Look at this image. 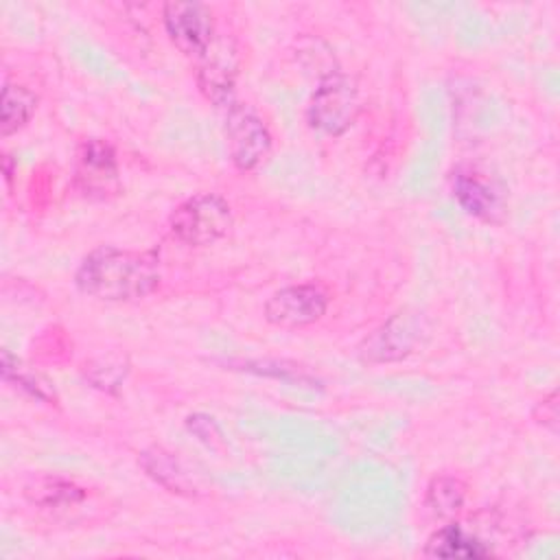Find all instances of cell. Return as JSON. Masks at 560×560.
Here are the masks:
<instances>
[{
  "mask_svg": "<svg viewBox=\"0 0 560 560\" xmlns=\"http://www.w3.org/2000/svg\"><path fill=\"white\" fill-rule=\"evenodd\" d=\"M138 466L144 470V475L164 488L171 494L177 497H197V486L192 481V475L186 470V466L179 462V457L164 446H147L138 453Z\"/></svg>",
  "mask_w": 560,
  "mask_h": 560,
  "instance_id": "obj_11",
  "label": "cell"
},
{
  "mask_svg": "<svg viewBox=\"0 0 560 560\" xmlns=\"http://www.w3.org/2000/svg\"><path fill=\"white\" fill-rule=\"evenodd\" d=\"M22 492L31 505L55 512L77 508L88 499V488L79 486L72 479L55 475H39L31 479Z\"/></svg>",
  "mask_w": 560,
  "mask_h": 560,
  "instance_id": "obj_13",
  "label": "cell"
},
{
  "mask_svg": "<svg viewBox=\"0 0 560 560\" xmlns=\"http://www.w3.org/2000/svg\"><path fill=\"white\" fill-rule=\"evenodd\" d=\"M225 138L230 160L243 173L262 166L273 149V138L267 122L254 107L245 103H232L225 109Z\"/></svg>",
  "mask_w": 560,
  "mask_h": 560,
  "instance_id": "obj_4",
  "label": "cell"
},
{
  "mask_svg": "<svg viewBox=\"0 0 560 560\" xmlns=\"http://www.w3.org/2000/svg\"><path fill=\"white\" fill-rule=\"evenodd\" d=\"M532 418L536 420V424H540L551 435L558 433V424H560V396H558V389H551L547 396H542L534 405Z\"/></svg>",
  "mask_w": 560,
  "mask_h": 560,
  "instance_id": "obj_18",
  "label": "cell"
},
{
  "mask_svg": "<svg viewBox=\"0 0 560 560\" xmlns=\"http://www.w3.org/2000/svg\"><path fill=\"white\" fill-rule=\"evenodd\" d=\"M468 486L455 475H435L424 490V510L442 521H453L466 503Z\"/></svg>",
  "mask_w": 560,
  "mask_h": 560,
  "instance_id": "obj_15",
  "label": "cell"
},
{
  "mask_svg": "<svg viewBox=\"0 0 560 560\" xmlns=\"http://www.w3.org/2000/svg\"><path fill=\"white\" fill-rule=\"evenodd\" d=\"M162 26L168 42L188 59H201L217 37L212 9L203 2L162 4Z\"/></svg>",
  "mask_w": 560,
  "mask_h": 560,
  "instance_id": "obj_6",
  "label": "cell"
},
{
  "mask_svg": "<svg viewBox=\"0 0 560 560\" xmlns=\"http://www.w3.org/2000/svg\"><path fill=\"white\" fill-rule=\"evenodd\" d=\"M77 192L92 201H105L120 192V166L112 142L88 138L77 147L74 175Z\"/></svg>",
  "mask_w": 560,
  "mask_h": 560,
  "instance_id": "obj_5",
  "label": "cell"
},
{
  "mask_svg": "<svg viewBox=\"0 0 560 560\" xmlns=\"http://www.w3.org/2000/svg\"><path fill=\"white\" fill-rule=\"evenodd\" d=\"M451 195L472 219L501 225L508 217V197L503 186L475 168H457L451 175Z\"/></svg>",
  "mask_w": 560,
  "mask_h": 560,
  "instance_id": "obj_10",
  "label": "cell"
},
{
  "mask_svg": "<svg viewBox=\"0 0 560 560\" xmlns=\"http://www.w3.org/2000/svg\"><path fill=\"white\" fill-rule=\"evenodd\" d=\"M186 427L190 433H195L201 442H206L208 446L214 444L217 440H221V429L219 424L214 422V418L210 416H203V413H195V416H188L186 418Z\"/></svg>",
  "mask_w": 560,
  "mask_h": 560,
  "instance_id": "obj_19",
  "label": "cell"
},
{
  "mask_svg": "<svg viewBox=\"0 0 560 560\" xmlns=\"http://www.w3.org/2000/svg\"><path fill=\"white\" fill-rule=\"evenodd\" d=\"M241 55L232 35L217 33L208 52L197 66V88L214 107L228 109L234 103V88L238 79Z\"/></svg>",
  "mask_w": 560,
  "mask_h": 560,
  "instance_id": "obj_8",
  "label": "cell"
},
{
  "mask_svg": "<svg viewBox=\"0 0 560 560\" xmlns=\"http://www.w3.org/2000/svg\"><path fill=\"white\" fill-rule=\"evenodd\" d=\"M427 335L424 317L413 311H400L374 328L359 346L365 363H394L407 359Z\"/></svg>",
  "mask_w": 560,
  "mask_h": 560,
  "instance_id": "obj_7",
  "label": "cell"
},
{
  "mask_svg": "<svg viewBox=\"0 0 560 560\" xmlns=\"http://www.w3.org/2000/svg\"><path fill=\"white\" fill-rule=\"evenodd\" d=\"M2 378L7 383H18L26 394H31L33 398L37 400H44V402H55V389L50 387V383L37 374H28V372H22L18 368V359H15V368H13V357L9 350H2Z\"/></svg>",
  "mask_w": 560,
  "mask_h": 560,
  "instance_id": "obj_17",
  "label": "cell"
},
{
  "mask_svg": "<svg viewBox=\"0 0 560 560\" xmlns=\"http://www.w3.org/2000/svg\"><path fill=\"white\" fill-rule=\"evenodd\" d=\"M328 311V293L313 282L289 284L271 293L262 306L267 324L295 330L319 322Z\"/></svg>",
  "mask_w": 560,
  "mask_h": 560,
  "instance_id": "obj_9",
  "label": "cell"
},
{
  "mask_svg": "<svg viewBox=\"0 0 560 560\" xmlns=\"http://www.w3.org/2000/svg\"><path fill=\"white\" fill-rule=\"evenodd\" d=\"M81 372L92 387L105 394H116L129 374V359L122 352L98 354L90 359Z\"/></svg>",
  "mask_w": 560,
  "mask_h": 560,
  "instance_id": "obj_16",
  "label": "cell"
},
{
  "mask_svg": "<svg viewBox=\"0 0 560 560\" xmlns=\"http://www.w3.org/2000/svg\"><path fill=\"white\" fill-rule=\"evenodd\" d=\"M232 225V206L217 192H195L168 214L171 236L188 247L214 245L228 236Z\"/></svg>",
  "mask_w": 560,
  "mask_h": 560,
  "instance_id": "obj_2",
  "label": "cell"
},
{
  "mask_svg": "<svg viewBox=\"0 0 560 560\" xmlns=\"http://www.w3.org/2000/svg\"><path fill=\"white\" fill-rule=\"evenodd\" d=\"M359 112L361 98L357 81L341 70H335L317 81L306 105V122L324 136L339 138L354 125Z\"/></svg>",
  "mask_w": 560,
  "mask_h": 560,
  "instance_id": "obj_3",
  "label": "cell"
},
{
  "mask_svg": "<svg viewBox=\"0 0 560 560\" xmlns=\"http://www.w3.org/2000/svg\"><path fill=\"white\" fill-rule=\"evenodd\" d=\"M492 549L477 538L475 534L466 532L459 523L446 521L442 527H438L424 542L422 556L427 558H488Z\"/></svg>",
  "mask_w": 560,
  "mask_h": 560,
  "instance_id": "obj_12",
  "label": "cell"
},
{
  "mask_svg": "<svg viewBox=\"0 0 560 560\" xmlns=\"http://www.w3.org/2000/svg\"><path fill=\"white\" fill-rule=\"evenodd\" d=\"M37 94L22 85L4 81L0 94V136L7 138L20 129H24L37 112Z\"/></svg>",
  "mask_w": 560,
  "mask_h": 560,
  "instance_id": "obj_14",
  "label": "cell"
},
{
  "mask_svg": "<svg viewBox=\"0 0 560 560\" xmlns=\"http://www.w3.org/2000/svg\"><path fill=\"white\" fill-rule=\"evenodd\" d=\"M162 280L158 249L98 245L74 269V287L101 302H138L158 291Z\"/></svg>",
  "mask_w": 560,
  "mask_h": 560,
  "instance_id": "obj_1",
  "label": "cell"
},
{
  "mask_svg": "<svg viewBox=\"0 0 560 560\" xmlns=\"http://www.w3.org/2000/svg\"><path fill=\"white\" fill-rule=\"evenodd\" d=\"M2 171H4L7 184H11V179H13V162H11V155H4V158H2Z\"/></svg>",
  "mask_w": 560,
  "mask_h": 560,
  "instance_id": "obj_20",
  "label": "cell"
}]
</instances>
